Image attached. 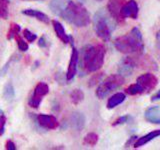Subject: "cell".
Instances as JSON below:
<instances>
[{
	"label": "cell",
	"instance_id": "3",
	"mask_svg": "<svg viewBox=\"0 0 160 150\" xmlns=\"http://www.w3.org/2000/svg\"><path fill=\"white\" fill-rule=\"evenodd\" d=\"M114 46L119 52L124 54L142 53L144 44L141 31L137 27H134L129 33L115 39Z\"/></svg>",
	"mask_w": 160,
	"mask_h": 150
},
{
	"label": "cell",
	"instance_id": "37",
	"mask_svg": "<svg viewBox=\"0 0 160 150\" xmlns=\"http://www.w3.org/2000/svg\"><path fill=\"white\" fill-rule=\"evenodd\" d=\"M78 1H79V2H81V3H83V2L86 1V0H78Z\"/></svg>",
	"mask_w": 160,
	"mask_h": 150
},
{
	"label": "cell",
	"instance_id": "26",
	"mask_svg": "<svg viewBox=\"0 0 160 150\" xmlns=\"http://www.w3.org/2000/svg\"><path fill=\"white\" fill-rule=\"evenodd\" d=\"M103 72H100V73H97V74H94L93 76L90 78V80H89V84H88V86L89 87H92V86H94L95 84H97L100 80H101V78L103 77Z\"/></svg>",
	"mask_w": 160,
	"mask_h": 150
},
{
	"label": "cell",
	"instance_id": "18",
	"mask_svg": "<svg viewBox=\"0 0 160 150\" xmlns=\"http://www.w3.org/2000/svg\"><path fill=\"white\" fill-rule=\"evenodd\" d=\"M126 96H125L124 93H121V92H118V93H115L114 95H112L111 97L108 99L107 101V108L108 109H112L114 107L118 106L119 104H121Z\"/></svg>",
	"mask_w": 160,
	"mask_h": 150
},
{
	"label": "cell",
	"instance_id": "21",
	"mask_svg": "<svg viewBox=\"0 0 160 150\" xmlns=\"http://www.w3.org/2000/svg\"><path fill=\"white\" fill-rule=\"evenodd\" d=\"M98 135L94 132H90L88 133L86 136L84 137L83 143L85 145H89V146H95L98 142Z\"/></svg>",
	"mask_w": 160,
	"mask_h": 150
},
{
	"label": "cell",
	"instance_id": "15",
	"mask_svg": "<svg viewBox=\"0 0 160 150\" xmlns=\"http://www.w3.org/2000/svg\"><path fill=\"white\" fill-rule=\"evenodd\" d=\"M160 136V129H157V130H153V131L149 132L148 134L144 135V136L140 137L136 140V142L134 143V147L135 148H138V147H141L143 145H145L146 143L150 142L151 140H153L154 138H156Z\"/></svg>",
	"mask_w": 160,
	"mask_h": 150
},
{
	"label": "cell",
	"instance_id": "24",
	"mask_svg": "<svg viewBox=\"0 0 160 150\" xmlns=\"http://www.w3.org/2000/svg\"><path fill=\"white\" fill-rule=\"evenodd\" d=\"M8 0H0V18L6 19L8 17Z\"/></svg>",
	"mask_w": 160,
	"mask_h": 150
},
{
	"label": "cell",
	"instance_id": "13",
	"mask_svg": "<svg viewBox=\"0 0 160 150\" xmlns=\"http://www.w3.org/2000/svg\"><path fill=\"white\" fill-rule=\"evenodd\" d=\"M52 25L54 28V31L56 33L57 37L61 40L63 43H69L70 41H72V37L69 36V35L66 33L65 29L63 27V25L60 23L57 20H52Z\"/></svg>",
	"mask_w": 160,
	"mask_h": 150
},
{
	"label": "cell",
	"instance_id": "20",
	"mask_svg": "<svg viewBox=\"0 0 160 150\" xmlns=\"http://www.w3.org/2000/svg\"><path fill=\"white\" fill-rule=\"evenodd\" d=\"M70 99L73 104H78L84 99V93L82 90L80 89H74L73 91L70 93Z\"/></svg>",
	"mask_w": 160,
	"mask_h": 150
},
{
	"label": "cell",
	"instance_id": "19",
	"mask_svg": "<svg viewBox=\"0 0 160 150\" xmlns=\"http://www.w3.org/2000/svg\"><path fill=\"white\" fill-rule=\"evenodd\" d=\"M15 96V90L13 87V84L11 82H8L6 83V85L4 86L3 89V97L6 101H11L13 100Z\"/></svg>",
	"mask_w": 160,
	"mask_h": 150
},
{
	"label": "cell",
	"instance_id": "31",
	"mask_svg": "<svg viewBox=\"0 0 160 150\" xmlns=\"http://www.w3.org/2000/svg\"><path fill=\"white\" fill-rule=\"evenodd\" d=\"M5 148L7 150H16V145L11 140H8V141H6V144H5Z\"/></svg>",
	"mask_w": 160,
	"mask_h": 150
},
{
	"label": "cell",
	"instance_id": "4",
	"mask_svg": "<svg viewBox=\"0 0 160 150\" xmlns=\"http://www.w3.org/2000/svg\"><path fill=\"white\" fill-rule=\"evenodd\" d=\"M94 30L97 36L102 39L103 41H108L111 38V33H112V27L110 24L109 19L105 15V13L100 10V11L96 12L94 15Z\"/></svg>",
	"mask_w": 160,
	"mask_h": 150
},
{
	"label": "cell",
	"instance_id": "5",
	"mask_svg": "<svg viewBox=\"0 0 160 150\" xmlns=\"http://www.w3.org/2000/svg\"><path fill=\"white\" fill-rule=\"evenodd\" d=\"M124 83V77L120 74H113L108 76L99 84L96 89V96L99 99H103L111 93L113 90L119 88Z\"/></svg>",
	"mask_w": 160,
	"mask_h": 150
},
{
	"label": "cell",
	"instance_id": "38",
	"mask_svg": "<svg viewBox=\"0 0 160 150\" xmlns=\"http://www.w3.org/2000/svg\"><path fill=\"white\" fill-rule=\"evenodd\" d=\"M26 1H27V0H26ZM38 1H40V0H38Z\"/></svg>",
	"mask_w": 160,
	"mask_h": 150
},
{
	"label": "cell",
	"instance_id": "17",
	"mask_svg": "<svg viewBox=\"0 0 160 150\" xmlns=\"http://www.w3.org/2000/svg\"><path fill=\"white\" fill-rule=\"evenodd\" d=\"M71 124L75 129L78 130V131L82 130V128L85 125V117L83 113L74 112L71 116Z\"/></svg>",
	"mask_w": 160,
	"mask_h": 150
},
{
	"label": "cell",
	"instance_id": "8",
	"mask_svg": "<svg viewBox=\"0 0 160 150\" xmlns=\"http://www.w3.org/2000/svg\"><path fill=\"white\" fill-rule=\"evenodd\" d=\"M125 4V0H109L107 3V10L111 17L118 23H122L124 18L121 15V9Z\"/></svg>",
	"mask_w": 160,
	"mask_h": 150
},
{
	"label": "cell",
	"instance_id": "29",
	"mask_svg": "<svg viewBox=\"0 0 160 150\" xmlns=\"http://www.w3.org/2000/svg\"><path fill=\"white\" fill-rule=\"evenodd\" d=\"M17 55H18V54H14L13 56L10 57V59L8 60V62H7L6 64H5V65H4V67L1 69V75H4V74H5V72H6V71H7V69L9 68V65H10V63L14 61V60H15V57H16Z\"/></svg>",
	"mask_w": 160,
	"mask_h": 150
},
{
	"label": "cell",
	"instance_id": "23",
	"mask_svg": "<svg viewBox=\"0 0 160 150\" xmlns=\"http://www.w3.org/2000/svg\"><path fill=\"white\" fill-rule=\"evenodd\" d=\"M20 26L16 23H11L10 24V28L7 32V39L11 40L13 38H15L18 35V33L20 32Z\"/></svg>",
	"mask_w": 160,
	"mask_h": 150
},
{
	"label": "cell",
	"instance_id": "22",
	"mask_svg": "<svg viewBox=\"0 0 160 150\" xmlns=\"http://www.w3.org/2000/svg\"><path fill=\"white\" fill-rule=\"evenodd\" d=\"M125 92L129 95H136V94L144 93V90L141 86H140L139 83H135V84H131L130 86H128L126 89H125Z\"/></svg>",
	"mask_w": 160,
	"mask_h": 150
},
{
	"label": "cell",
	"instance_id": "7",
	"mask_svg": "<svg viewBox=\"0 0 160 150\" xmlns=\"http://www.w3.org/2000/svg\"><path fill=\"white\" fill-rule=\"evenodd\" d=\"M136 81L137 83L140 84V86L143 88L144 93L150 92L151 90H153L156 87V85L158 84L157 77L152 73H145V74L140 75V76L137 77Z\"/></svg>",
	"mask_w": 160,
	"mask_h": 150
},
{
	"label": "cell",
	"instance_id": "6",
	"mask_svg": "<svg viewBox=\"0 0 160 150\" xmlns=\"http://www.w3.org/2000/svg\"><path fill=\"white\" fill-rule=\"evenodd\" d=\"M49 92V87L45 82H39L36 86H35L34 92L32 96L30 97L28 104L30 107L32 108H38L40 103H41L43 97Z\"/></svg>",
	"mask_w": 160,
	"mask_h": 150
},
{
	"label": "cell",
	"instance_id": "33",
	"mask_svg": "<svg viewBox=\"0 0 160 150\" xmlns=\"http://www.w3.org/2000/svg\"><path fill=\"white\" fill-rule=\"evenodd\" d=\"M138 138L136 137V136H132L131 138H130L128 141L126 142V144H125V147H129V145H131V144H133L134 145V141L136 142V140H137Z\"/></svg>",
	"mask_w": 160,
	"mask_h": 150
},
{
	"label": "cell",
	"instance_id": "25",
	"mask_svg": "<svg viewBox=\"0 0 160 150\" xmlns=\"http://www.w3.org/2000/svg\"><path fill=\"white\" fill-rule=\"evenodd\" d=\"M15 40H16V42H17V46H18V49L20 50V51H27L28 50V44L27 42H25L24 40L19 36V35H17L16 37H15Z\"/></svg>",
	"mask_w": 160,
	"mask_h": 150
},
{
	"label": "cell",
	"instance_id": "2",
	"mask_svg": "<svg viewBox=\"0 0 160 150\" xmlns=\"http://www.w3.org/2000/svg\"><path fill=\"white\" fill-rule=\"evenodd\" d=\"M105 47L101 44L87 45L81 51V70L85 72H95L102 67L105 57Z\"/></svg>",
	"mask_w": 160,
	"mask_h": 150
},
{
	"label": "cell",
	"instance_id": "27",
	"mask_svg": "<svg viewBox=\"0 0 160 150\" xmlns=\"http://www.w3.org/2000/svg\"><path fill=\"white\" fill-rule=\"evenodd\" d=\"M23 35H24V38L26 39L28 42H33V41H35V40H36V38H37L36 34H34L33 32L29 31L28 29H24Z\"/></svg>",
	"mask_w": 160,
	"mask_h": 150
},
{
	"label": "cell",
	"instance_id": "16",
	"mask_svg": "<svg viewBox=\"0 0 160 150\" xmlns=\"http://www.w3.org/2000/svg\"><path fill=\"white\" fill-rule=\"evenodd\" d=\"M21 13L24 14V15H27V16L36 18L37 20H39V21H41L43 23H46V24L49 23V17L45 13L39 11V10H35V9H25V10H22Z\"/></svg>",
	"mask_w": 160,
	"mask_h": 150
},
{
	"label": "cell",
	"instance_id": "14",
	"mask_svg": "<svg viewBox=\"0 0 160 150\" xmlns=\"http://www.w3.org/2000/svg\"><path fill=\"white\" fill-rule=\"evenodd\" d=\"M144 117L150 123L160 124V108L158 106L148 108L144 113Z\"/></svg>",
	"mask_w": 160,
	"mask_h": 150
},
{
	"label": "cell",
	"instance_id": "1",
	"mask_svg": "<svg viewBox=\"0 0 160 150\" xmlns=\"http://www.w3.org/2000/svg\"><path fill=\"white\" fill-rule=\"evenodd\" d=\"M49 8L53 14L77 27H85L90 24V14L81 2L72 0H51Z\"/></svg>",
	"mask_w": 160,
	"mask_h": 150
},
{
	"label": "cell",
	"instance_id": "35",
	"mask_svg": "<svg viewBox=\"0 0 160 150\" xmlns=\"http://www.w3.org/2000/svg\"><path fill=\"white\" fill-rule=\"evenodd\" d=\"M157 100H160V90H158V91L151 97V101H152V102L157 101Z\"/></svg>",
	"mask_w": 160,
	"mask_h": 150
},
{
	"label": "cell",
	"instance_id": "36",
	"mask_svg": "<svg viewBox=\"0 0 160 150\" xmlns=\"http://www.w3.org/2000/svg\"><path fill=\"white\" fill-rule=\"evenodd\" d=\"M2 115H3V111H2L1 109H0V116H2Z\"/></svg>",
	"mask_w": 160,
	"mask_h": 150
},
{
	"label": "cell",
	"instance_id": "11",
	"mask_svg": "<svg viewBox=\"0 0 160 150\" xmlns=\"http://www.w3.org/2000/svg\"><path fill=\"white\" fill-rule=\"evenodd\" d=\"M121 15L125 18H132L136 19L138 16V5L135 0H130L128 2H125L121 9Z\"/></svg>",
	"mask_w": 160,
	"mask_h": 150
},
{
	"label": "cell",
	"instance_id": "10",
	"mask_svg": "<svg viewBox=\"0 0 160 150\" xmlns=\"http://www.w3.org/2000/svg\"><path fill=\"white\" fill-rule=\"evenodd\" d=\"M78 61H79L78 50L73 47L72 52H71V57H70V61H69V65H68V70H67V73H66V79L68 80V81L72 80L75 75H76Z\"/></svg>",
	"mask_w": 160,
	"mask_h": 150
},
{
	"label": "cell",
	"instance_id": "9",
	"mask_svg": "<svg viewBox=\"0 0 160 150\" xmlns=\"http://www.w3.org/2000/svg\"><path fill=\"white\" fill-rule=\"evenodd\" d=\"M36 121L39 124V126L45 129H56L59 126V123L57 119L53 115H47V114H39L36 116Z\"/></svg>",
	"mask_w": 160,
	"mask_h": 150
},
{
	"label": "cell",
	"instance_id": "34",
	"mask_svg": "<svg viewBox=\"0 0 160 150\" xmlns=\"http://www.w3.org/2000/svg\"><path fill=\"white\" fill-rule=\"evenodd\" d=\"M155 39H156V46L160 50V29L157 31L156 35H155Z\"/></svg>",
	"mask_w": 160,
	"mask_h": 150
},
{
	"label": "cell",
	"instance_id": "12",
	"mask_svg": "<svg viewBox=\"0 0 160 150\" xmlns=\"http://www.w3.org/2000/svg\"><path fill=\"white\" fill-rule=\"evenodd\" d=\"M135 68V62L133 61L132 58H124L121 60L119 66H118V73L122 76H129L131 75L133 70Z\"/></svg>",
	"mask_w": 160,
	"mask_h": 150
},
{
	"label": "cell",
	"instance_id": "32",
	"mask_svg": "<svg viewBox=\"0 0 160 150\" xmlns=\"http://www.w3.org/2000/svg\"><path fill=\"white\" fill-rule=\"evenodd\" d=\"M38 45H39V47H42V48H45L47 46V41H46V39H45L44 36H42L41 38L39 39Z\"/></svg>",
	"mask_w": 160,
	"mask_h": 150
},
{
	"label": "cell",
	"instance_id": "28",
	"mask_svg": "<svg viewBox=\"0 0 160 150\" xmlns=\"http://www.w3.org/2000/svg\"><path fill=\"white\" fill-rule=\"evenodd\" d=\"M129 119H130L129 115H123V116H120L112 123V126H117V125H121V124H124V123H127L129 121Z\"/></svg>",
	"mask_w": 160,
	"mask_h": 150
},
{
	"label": "cell",
	"instance_id": "30",
	"mask_svg": "<svg viewBox=\"0 0 160 150\" xmlns=\"http://www.w3.org/2000/svg\"><path fill=\"white\" fill-rule=\"evenodd\" d=\"M5 123H6V117H5L4 115H2V116H0V136L4 133Z\"/></svg>",
	"mask_w": 160,
	"mask_h": 150
}]
</instances>
